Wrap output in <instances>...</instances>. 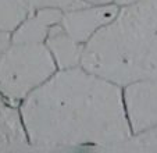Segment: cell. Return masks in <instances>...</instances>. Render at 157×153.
<instances>
[{"instance_id":"1","label":"cell","mask_w":157,"mask_h":153,"mask_svg":"<svg viewBox=\"0 0 157 153\" xmlns=\"http://www.w3.org/2000/svg\"><path fill=\"white\" fill-rule=\"evenodd\" d=\"M20 112L33 149H117L132 136L122 86L82 65L57 70Z\"/></svg>"},{"instance_id":"13","label":"cell","mask_w":157,"mask_h":153,"mask_svg":"<svg viewBox=\"0 0 157 153\" xmlns=\"http://www.w3.org/2000/svg\"><path fill=\"white\" fill-rule=\"evenodd\" d=\"M135 2H138V0H114V3H116L118 7L129 6V4H133Z\"/></svg>"},{"instance_id":"12","label":"cell","mask_w":157,"mask_h":153,"mask_svg":"<svg viewBox=\"0 0 157 153\" xmlns=\"http://www.w3.org/2000/svg\"><path fill=\"white\" fill-rule=\"evenodd\" d=\"M82 4H90V6H103V4H111L114 0H79Z\"/></svg>"},{"instance_id":"11","label":"cell","mask_w":157,"mask_h":153,"mask_svg":"<svg viewBox=\"0 0 157 153\" xmlns=\"http://www.w3.org/2000/svg\"><path fill=\"white\" fill-rule=\"evenodd\" d=\"M10 45H11V32L0 29V56L6 52Z\"/></svg>"},{"instance_id":"4","label":"cell","mask_w":157,"mask_h":153,"mask_svg":"<svg viewBox=\"0 0 157 153\" xmlns=\"http://www.w3.org/2000/svg\"><path fill=\"white\" fill-rule=\"evenodd\" d=\"M122 97L132 135L157 127V78L133 81L122 86Z\"/></svg>"},{"instance_id":"5","label":"cell","mask_w":157,"mask_h":153,"mask_svg":"<svg viewBox=\"0 0 157 153\" xmlns=\"http://www.w3.org/2000/svg\"><path fill=\"white\" fill-rule=\"evenodd\" d=\"M120 7L116 3L103 6L83 4L63 11L61 25L77 42L86 45L101 28L117 17Z\"/></svg>"},{"instance_id":"10","label":"cell","mask_w":157,"mask_h":153,"mask_svg":"<svg viewBox=\"0 0 157 153\" xmlns=\"http://www.w3.org/2000/svg\"><path fill=\"white\" fill-rule=\"evenodd\" d=\"M117 149L128 150H157V127L132 135Z\"/></svg>"},{"instance_id":"2","label":"cell","mask_w":157,"mask_h":153,"mask_svg":"<svg viewBox=\"0 0 157 153\" xmlns=\"http://www.w3.org/2000/svg\"><path fill=\"white\" fill-rule=\"evenodd\" d=\"M81 65L120 86L157 78V0L120 7L85 45Z\"/></svg>"},{"instance_id":"9","label":"cell","mask_w":157,"mask_h":153,"mask_svg":"<svg viewBox=\"0 0 157 153\" xmlns=\"http://www.w3.org/2000/svg\"><path fill=\"white\" fill-rule=\"evenodd\" d=\"M32 13L28 0H0V29L13 33Z\"/></svg>"},{"instance_id":"8","label":"cell","mask_w":157,"mask_h":153,"mask_svg":"<svg viewBox=\"0 0 157 153\" xmlns=\"http://www.w3.org/2000/svg\"><path fill=\"white\" fill-rule=\"evenodd\" d=\"M63 11L57 9H40L29 14L11 33L15 43H42L54 24L61 21Z\"/></svg>"},{"instance_id":"3","label":"cell","mask_w":157,"mask_h":153,"mask_svg":"<svg viewBox=\"0 0 157 153\" xmlns=\"http://www.w3.org/2000/svg\"><path fill=\"white\" fill-rule=\"evenodd\" d=\"M59 70L42 43L11 42L0 56V95L10 103L20 106L22 100Z\"/></svg>"},{"instance_id":"6","label":"cell","mask_w":157,"mask_h":153,"mask_svg":"<svg viewBox=\"0 0 157 153\" xmlns=\"http://www.w3.org/2000/svg\"><path fill=\"white\" fill-rule=\"evenodd\" d=\"M31 149L20 106L0 95V152Z\"/></svg>"},{"instance_id":"7","label":"cell","mask_w":157,"mask_h":153,"mask_svg":"<svg viewBox=\"0 0 157 153\" xmlns=\"http://www.w3.org/2000/svg\"><path fill=\"white\" fill-rule=\"evenodd\" d=\"M44 45L48 46L59 70H67L81 65L85 45L75 41L64 29L61 21L59 24H54L49 29L48 36L44 39Z\"/></svg>"}]
</instances>
